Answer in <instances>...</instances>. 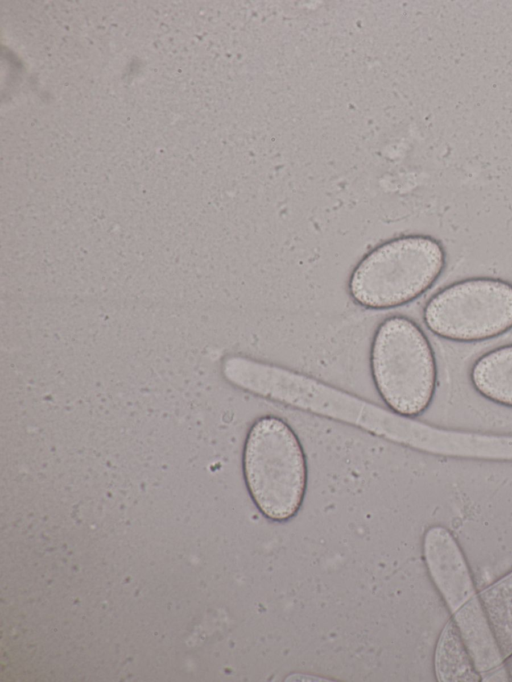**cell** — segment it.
I'll list each match as a JSON object with an SVG mask.
<instances>
[{"instance_id":"cell-1","label":"cell","mask_w":512,"mask_h":682,"mask_svg":"<svg viewBox=\"0 0 512 682\" xmlns=\"http://www.w3.org/2000/svg\"><path fill=\"white\" fill-rule=\"evenodd\" d=\"M233 385L269 400L359 427L411 447L418 421L384 409L308 375L250 357L233 355L223 364Z\"/></svg>"},{"instance_id":"cell-5","label":"cell","mask_w":512,"mask_h":682,"mask_svg":"<svg viewBox=\"0 0 512 682\" xmlns=\"http://www.w3.org/2000/svg\"><path fill=\"white\" fill-rule=\"evenodd\" d=\"M424 321L436 335L456 341L495 337L512 327V285L495 279H470L435 294Z\"/></svg>"},{"instance_id":"cell-2","label":"cell","mask_w":512,"mask_h":682,"mask_svg":"<svg viewBox=\"0 0 512 682\" xmlns=\"http://www.w3.org/2000/svg\"><path fill=\"white\" fill-rule=\"evenodd\" d=\"M248 492L268 519L284 522L300 509L307 485L306 458L292 427L275 415L257 418L243 449Z\"/></svg>"},{"instance_id":"cell-4","label":"cell","mask_w":512,"mask_h":682,"mask_svg":"<svg viewBox=\"0 0 512 682\" xmlns=\"http://www.w3.org/2000/svg\"><path fill=\"white\" fill-rule=\"evenodd\" d=\"M370 364L375 387L390 410L414 417L427 409L436 387V364L415 322L399 315L383 320L372 340Z\"/></svg>"},{"instance_id":"cell-6","label":"cell","mask_w":512,"mask_h":682,"mask_svg":"<svg viewBox=\"0 0 512 682\" xmlns=\"http://www.w3.org/2000/svg\"><path fill=\"white\" fill-rule=\"evenodd\" d=\"M471 380L487 399L512 407V345L480 357L472 367Z\"/></svg>"},{"instance_id":"cell-3","label":"cell","mask_w":512,"mask_h":682,"mask_svg":"<svg viewBox=\"0 0 512 682\" xmlns=\"http://www.w3.org/2000/svg\"><path fill=\"white\" fill-rule=\"evenodd\" d=\"M444 266V251L431 237L409 235L385 241L369 251L353 269L348 291L369 309L404 305L425 292Z\"/></svg>"}]
</instances>
